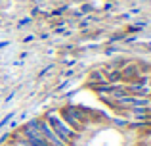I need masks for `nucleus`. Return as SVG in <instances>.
<instances>
[{"label":"nucleus","instance_id":"f257e3e1","mask_svg":"<svg viewBox=\"0 0 151 146\" xmlns=\"http://www.w3.org/2000/svg\"><path fill=\"white\" fill-rule=\"evenodd\" d=\"M44 119H46V123L50 125V129L55 133V137H58L65 146H77L78 144V140H81V133H75L73 129H71L69 125L59 117L58 112L46 113Z\"/></svg>","mask_w":151,"mask_h":146},{"label":"nucleus","instance_id":"f03ea898","mask_svg":"<svg viewBox=\"0 0 151 146\" xmlns=\"http://www.w3.org/2000/svg\"><path fill=\"white\" fill-rule=\"evenodd\" d=\"M37 127H38L40 135L46 139V142H48L50 146H65V144L61 142V140L58 139V137H55V133L50 129V125L46 123V119H44V117H38V119H37Z\"/></svg>","mask_w":151,"mask_h":146}]
</instances>
